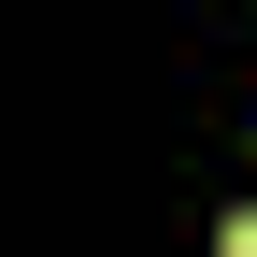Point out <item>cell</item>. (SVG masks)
Masks as SVG:
<instances>
[{"label":"cell","instance_id":"cell-1","mask_svg":"<svg viewBox=\"0 0 257 257\" xmlns=\"http://www.w3.org/2000/svg\"><path fill=\"white\" fill-rule=\"evenodd\" d=\"M214 257H257V200H243V214H229V243H214Z\"/></svg>","mask_w":257,"mask_h":257}]
</instances>
